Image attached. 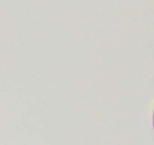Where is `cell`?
I'll list each match as a JSON object with an SVG mask.
<instances>
[{
	"mask_svg": "<svg viewBox=\"0 0 154 145\" xmlns=\"http://www.w3.org/2000/svg\"><path fill=\"white\" fill-rule=\"evenodd\" d=\"M153 129H154V111H153Z\"/></svg>",
	"mask_w": 154,
	"mask_h": 145,
	"instance_id": "cell-1",
	"label": "cell"
}]
</instances>
